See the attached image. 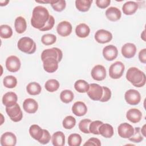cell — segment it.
I'll list each match as a JSON object with an SVG mask.
<instances>
[{
	"instance_id": "cell-1",
	"label": "cell",
	"mask_w": 146,
	"mask_h": 146,
	"mask_svg": "<svg viewBox=\"0 0 146 146\" xmlns=\"http://www.w3.org/2000/svg\"><path fill=\"white\" fill-rule=\"evenodd\" d=\"M50 15L49 12L46 7L42 6L35 7L33 10L31 18L32 26L39 30L42 29L48 21Z\"/></svg>"
},
{
	"instance_id": "cell-2",
	"label": "cell",
	"mask_w": 146,
	"mask_h": 146,
	"mask_svg": "<svg viewBox=\"0 0 146 146\" xmlns=\"http://www.w3.org/2000/svg\"><path fill=\"white\" fill-rule=\"evenodd\" d=\"M126 79L136 87H141L145 84L146 76L145 74L135 67L128 68L126 73Z\"/></svg>"
},
{
	"instance_id": "cell-3",
	"label": "cell",
	"mask_w": 146,
	"mask_h": 146,
	"mask_svg": "<svg viewBox=\"0 0 146 146\" xmlns=\"http://www.w3.org/2000/svg\"><path fill=\"white\" fill-rule=\"evenodd\" d=\"M18 49L25 53L32 54L36 51V43L31 38L24 36L19 39L17 43Z\"/></svg>"
},
{
	"instance_id": "cell-4",
	"label": "cell",
	"mask_w": 146,
	"mask_h": 146,
	"mask_svg": "<svg viewBox=\"0 0 146 146\" xmlns=\"http://www.w3.org/2000/svg\"><path fill=\"white\" fill-rule=\"evenodd\" d=\"M125 70L124 64L120 61H116L112 63L109 68V75L113 79L120 78Z\"/></svg>"
},
{
	"instance_id": "cell-5",
	"label": "cell",
	"mask_w": 146,
	"mask_h": 146,
	"mask_svg": "<svg viewBox=\"0 0 146 146\" xmlns=\"http://www.w3.org/2000/svg\"><path fill=\"white\" fill-rule=\"evenodd\" d=\"M87 93L91 100L100 101L103 94V86L96 83H91L90 84V88Z\"/></svg>"
},
{
	"instance_id": "cell-6",
	"label": "cell",
	"mask_w": 146,
	"mask_h": 146,
	"mask_svg": "<svg viewBox=\"0 0 146 146\" xmlns=\"http://www.w3.org/2000/svg\"><path fill=\"white\" fill-rule=\"evenodd\" d=\"M6 112L10 119L14 122L21 121L23 117V113L19 105L16 103L12 107H6Z\"/></svg>"
},
{
	"instance_id": "cell-7",
	"label": "cell",
	"mask_w": 146,
	"mask_h": 146,
	"mask_svg": "<svg viewBox=\"0 0 146 146\" xmlns=\"http://www.w3.org/2000/svg\"><path fill=\"white\" fill-rule=\"evenodd\" d=\"M124 98L128 104L135 106L140 102L141 95L138 91L134 89H129L125 92Z\"/></svg>"
},
{
	"instance_id": "cell-8",
	"label": "cell",
	"mask_w": 146,
	"mask_h": 146,
	"mask_svg": "<svg viewBox=\"0 0 146 146\" xmlns=\"http://www.w3.org/2000/svg\"><path fill=\"white\" fill-rule=\"evenodd\" d=\"M54 58L58 60L59 62L61 61L63 58V53L60 49L57 47H52L43 50L41 54V60L43 61L47 58Z\"/></svg>"
},
{
	"instance_id": "cell-9",
	"label": "cell",
	"mask_w": 146,
	"mask_h": 146,
	"mask_svg": "<svg viewBox=\"0 0 146 146\" xmlns=\"http://www.w3.org/2000/svg\"><path fill=\"white\" fill-rule=\"evenodd\" d=\"M6 69L11 72H15L19 70L21 66L20 59L15 55L9 56L5 62Z\"/></svg>"
},
{
	"instance_id": "cell-10",
	"label": "cell",
	"mask_w": 146,
	"mask_h": 146,
	"mask_svg": "<svg viewBox=\"0 0 146 146\" xmlns=\"http://www.w3.org/2000/svg\"><path fill=\"white\" fill-rule=\"evenodd\" d=\"M94 38L98 43L104 44L112 40V34L109 31L104 29H100L95 33Z\"/></svg>"
},
{
	"instance_id": "cell-11",
	"label": "cell",
	"mask_w": 146,
	"mask_h": 146,
	"mask_svg": "<svg viewBox=\"0 0 146 146\" xmlns=\"http://www.w3.org/2000/svg\"><path fill=\"white\" fill-rule=\"evenodd\" d=\"M117 132L121 137L128 139L133 134L134 128L127 123H121L117 128Z\"/></svg>"
},
{
	"instance_id": "cell-12",
	"label": "cell",
	"mask_w": 146,
	"mask_h": 146,
	"mask_svg": "<svg viewBox=\"0 0 146 146\" xmlns=\"http://www.w3.org/2000/svg\"><path fill=\"white\" fill-rule=\"evenodd\" d=\"M91 75L93 79L97 81H102L106 78V70L103 66L97 64L92 68Z\"/></svg>"
},
{
	"instance_id": "cell-13",
	"label": "cell",
	"mask_w": 146,
	"mask_h": 146,
	"mask_svg": "<svg viewBox=\"0 0 146 146\" xmlns=\"http://www.w3.org/2000/svg\"><path fill=\"white\" fill-rule=\"evenodd\" d=\"M118 55V50L116 46L110 44L104 47L103 49V57L108 61H112L115 59Z\"/></svg>"
},
{
	"instance_id": "cell-14",
	"label": "cell",
	"mask_w": 146,
	"mask_h": 146,
	"mask_svg": "<svg viewBox=\"0 0 146 146\" xmlns=\"http://www.w3.org/2000/svg\"><path fill=\"white\" fill-rule=\"evenodd\" d=\"M43 62V67L45 71L48 73L55 72L58 68L59 62L57 59L54 58H47Z\"/></svg>"
},
{
	"instance_id": "cell-15",
	"label": "cell",
	"mask_w": 146,
	"mask_h": 146,
	"mask_svg": "<svg viewBox=\"0 0 146 146\" xmlns=\"http://www.w3.org/2000/svg\"><path fill=\"white\" fill-rule=\"evenodd\" d=\"M72 27L71 24L66 21L60 22L56 27L58 34L63 37L68 36L72 32Z\"/></svg>"
},
{
	"instance_id": "cell-16",
	"label": "cell",
	"mask_w": 146,
	"mask_h": 146,
	"mask_svg": "<svg viewBox=\"0 0 146 146\" xmlns=\"http://www.w3.org/2000/svg\"><path fill=\"white\" fill-rule=\"evenodd\" d=\"M17 143V137L13 132H6L1 137L2 146H14Z\"/></svg>"
},
{
	"instance_id": "cell-17",
	"label": "cell",
	"mask_w": 146,
	"mask_h": 146,
	"mask_svg": "<svg viewBox=\"0 0 146 146\" xmlns=\"http://www.w3.org/2000/svg\"><path fill=\"white\" fill-rule=\"evenodd\" d=\"M121 52L122 55L125 58H132L136 54V47L133 43H127L122 46Z\"/></svg>"
},
{
	"instance_id": "cell-18",
	"label": "cell",
	"mask_w": 146,
	"mask_h": 146,
	"mask_svg": "<svg viewBox=\"0 0 146 146\" xmlns=\"http://www.w3.org/2000/svg\"><path fill=\"white\" fill-rule=\"evenodd\" d=\"M23 108L27 113H34L38 109V104L34 99L27 98L26 99L23 103Z\"/></svg>"
},
{
	"instance_id": "cell-19",
	"label": "cell",
	"mask_w": 146,
	"mask_h": 146,
	"mask_svg": "<svg viewBox=\"0 0 146 146\" xmlns=\"http://www.w3.org/2000/svg\"><path fill=\"white\" fill-rule=\"evenodd\" d=\"M72 112L77 116H84L87 112V106L83 102H76L72 106Z\"/></svg>"
},
{
	"instance_id": "cell-20",
	"label": "cell",
	"mask_w": 146,
	"mask_h": 146,
	"mask_svg": "<svg viewBox=\"0 0 146 146\" xmlns=\"http://www.w3.org/2000/svg\"><path fill=\"white\" fill-rule=\"evenodd\" d=\"M18 96L14 92H7L2 97V103L7 107H10L17 103Z\"/></svg>"
},
{
	"instance_id": "cell-21",
	"label": "cell",
	"mask_w": 146,
	"mask_h": 146,
	"mask_svg": "<svg viewBox=\"0 0 146 146\" xmlns=\"http://www.w3.org/2000/svg\"><path fill=\"white\" fill-rule=\"evenodd\" d=\"M126 117L131 123H137L142 118V113L137 108H131L127 112Z\"/></svg>"
},
{
	"instance_id": "cell-22",
	"label": "cell",
	"mask_w": 146,
	"mask_h": 146,
	"mask_svg": "<svg viewBox=\"0 0 146 146\" xmlns=\"http://www.w3.org/2000/svg\"><path fill=\"white\" fill-rule=\"evenodd\" d=\"M107 18L110 21L115 22L119 20L121 16V11L116 7H110L105 13Z\"/></svg>"
},
{
	"instance_id": "cell-23",
	"label": "cell",
	"mask_w": 146,
	"mask_h": 146,
	"mask_svg": "<svg viewBox=\"0 0 146 146\" xmlns=\"http://www.w3.org/2000/svg\"><path fill=\"white\" fill-rule=\"evenodd\" d=\"M139 7V5L134 1H127L122 6L123 13L127 15H131L136 13Z\"/></svg>"
},
{
	"instance_id": "cell-24",
	"label": "cell",
	"mask_w": 146,
	"mask_h": 146,
	"mask_svg": "<svg viewBox=\"0 0 146 146\" xmlns=\"http://www.w3.org/2000/svg\"><path fill=\"white\" fill-rule=\"evenodd\" d=\"M99 134L105 138H110L113 135V127L108 123H103L99 128Z\"/></svg>"
},
{
	"instance_id": "cell-25",
	"label": "cell",
	"mask_w": 146,
	"mask_h": 146,
	"mask_svg": "<svg viewBox=\"0 0 146 146\" xmlns=\"http://www.w3.org/2000/svg\"><path fill=\"white\" fill-rule=\"evenodd\" d=\"M90 33L89 26L86 23H82L76 26L75 28L76 35L81 38H84L88 36Z\"/></svg>"
},
{
	"instance_id": "cell-26",
	"label": "cell",
	"mask_w": 146,
	"mask_h": 146,
	"mask_svg": "<svg viewBox=\"0 0 146 146\" xmlns=\"http://www.w3.org/2000/svg\"><path fill=\"white\" fill-rule=\"evenodd\" d=\"M52 144L54 146H63L65 144V135L62 131H57L51 136Z\"/></svg>"
},
{
	"instance_id": "cell-27",
	"label": "cell",
	"mask_w": 146,
	"mask_h": 146,
	"mask_svg": "<svg viewBox=\"0 0 146 146\" xmlns=\"http://www.w3.org/2000/svg\"><path fill=\"white\" fill-rule=\"evenodd\" d=\"M29 133L34 139L38 141L43 135V129L38 125L33 124L29 128Z\"/></svg>"
},
{
	"instance_id": "cell-28",
	"label": "cell",
	"mask_w": 146,
	"mask_h": 146,
	"mask_svg": "<svg viewBox=\"0 0 146 146\" xmlns=\"http://www.w3.org/2000/svg\"><path fill=\"white\" fill-rule=\"evenodd\" d=\"M14 27L16 32L18 34L23 33L27 29V23L25 19L21 16L18 17L15 20Z\"/></svg>"
},
{
	"instance_id": "cell-29",
	"label": "cell",
	"mask_w": 146,
	"mask_h": 146,
	"mask_svg": "<svg viewBox=\"0 0 146 146\" xmlns=\"http://www.w3.org/2000/svg\"><path fill=\"white\" fill-rule=\"evenodd\" d=\"M92 2V0H76L75 6L79 11L86 12L89 10Z\"/></svg>"
},
{
	"instance_id": "cell-30",
	"label": "cell",
	"mask_w": 146,
	"mask_h": 146,
	"mask_svg": "<svg viewBox=\"0 0 146 146\" xmlns=\"http://www.w3.org/2000/svg\"><path fill=\"white\" fill-rule=\"evenodd\" d=\"M26 91L30 95H37L40 93L42 87L38 83L30 82L26 86Z\"/></svg>"
},
{
	"instance_id": "cell-31",
	"label": "cell",
	"mask_w": 146,
	"mask_h": 146,
	"mask_svg": "<svg viewBox=\"0 0 146 146\" xmlns=\"http://www.w3.org/2000/svg\"><path fill=\"white\" fill-rule=\"evenodd\" d=\"M74 88L79 93L87 92L90 88V84L82 79L76 80L74 83Z\"/></svg>"
},
{
	"instance_id": "cell-32",
	"label": "cell",
	"mask_w": 146,
	"mask_h": 146,
	"mask_svg": "<svg viewBox=\"0 0 146 146\" xmlns=\"http://www.w3.org/2000/svg\"><path fill=\"white\" fill-rule=\"evenodd\" d=\"M59 82L55 79H50L46 81L44 84L45 89L50 92H54L57 91L59 88Z\"/></svg>"
},
{
	"instance_id": "cell-33",
	"label": "cell",
	"mask_w": 146,
	"mask_h": 146,
	"mask_svg": "<svg viewBox=\"0 0 146 146\" xmlns=\"http://www.w3.org/2000/svg\"><path fill=\"white\" fill-rule=\"evenodd\" d=\"M74 98V93L70 90H65L62 91L60 94V100L66 104L71 102Z\"/></svg>"
},
{
	"instance_id": "cell-34",
	"label": "cell",
	"mask_w": 146,
	"mask_h": 146,
	"mask_svg": "<svg viewBox=\"0 0 146 146\" xmlns=\"http://www.w3.org/2000/svg\"><path fill=\"white\" fill-rule=\"evenodd\" d=\"M82 139L78 133H71L68 137V144L70 146H80Z\"/></svg>"
},
{
	"instance_id": "cell-35",
	"label": "cell",
	"mask_w": 146,
	"mask_h": 146,
	"mask_svg": "<svg viewBox=\"0 0 146 146\" xmlns=\"http://www.w3.org/2000/svg\"><path fill=\"white\" fill-rule=\"evenodd\" d=\"M3 84L7 88H13L17 84V79L13 75H7L3 78Z\"/></svg>"
},
{
	"instance_id": "cell-36",
	"label": "cell",
	"mask_w": 146,
	"mask_h": 146,
	"mask_svg": "<svg viewBox=\"0 0 146 146\" xmlns=\"http://www.w3.org/2000/svg\"><path fill=\"white\" fill-rule=\"evenodd\" d=\"M13 35V30L7 25H2L0 26V36L2 38L8 39Z\"/></svg>"
},
{
	"instance_id": "cell-37",
	"label": "cell",
	"mask_w": 146,
	"mask_h": 146,
	"mask_svg": "<svg viewBox=\"0 0 146 146\" xmlns=\"http://www.w3.org/2000/svg\"><path fill=\"white\" fill-rule=\"evenodd\" d=\"M76 124V119L72 116H66L62 121L63 127L66 129H71L75 127Z\"/></svg>"
},
{
	"instance_id": "cell-38",
	"label": "cell",
	"mask_w": 146,
	"mask_h": 146,
	"mask_svg": "<svg viewBox=\"0 0 146 146\" xmlns=\"http://www.w3.org/2000/svg\"><path fill=\"white\" fill-rule=\"evenodd\" d=\"M56 40V36L52 34H46L42 35L41 38L42 43L46 45L49 46L55 43Z\"/></svg>"
},
{
	"instance_id": "cell-39",
	"label": "cell",
	"mask_w": 146,
	"mask_h": 146,
	"mask_svg": "<svg viewBox=\"0 0 146 146\" xmlns=\"http://www.w3.org/2000/svg\"><path fill=\"white\" fill-rule=\"evenodd\" d=\"M144 139V136L140 132V127H135L134 128L133 134L131 137L128 138V140L133 143H140Z\"/></svg>"
},
{
	"instance_id": "cell-40",
	"label": "cell",
	"mask_w": 146,
	"mask_h": 146,
	"mask_svg": "<svg viewBox=\"0 0 146 146\" xmlns=\"http://www.w3.org/2000/svg\"><path fill=\"white\" fill-rule=\"evenodd\" d=\"M50 5L55 11L58 12H61L66 8V2L64 0H52V3Z\"/></svg>"
},
{
	"instance_id": "cell-41",
	"label": "cell",
	"mask_w": 146,
	"mask_h": 146,
	"mask_svg": "<svg viewBox=\"0 0 146 146\" xmlns=\"http://www.w3.org/2000/svg\"><path fill=\"white\" fill-rule=\"evenodd\" d=\"M91 120L88 119H82L79 123V128L81 132L84 133H90L89 125Z\"/></svg>"
},
{
	"instance_id": "cell-42",
	"label": "cell",
	"mask_w": 146,
	"mask_h": 146,
	"mask_svg": "<svg viewBox=\"0 0 146 146\" xmlns=\"http://www.w3.org/2000/svg\"><path fill=\"white\" fill-rule=\"evenodd\" d=\"M103 123L100 120H95L91 121L89 125L90 132L94 135H100L99 132V128Z\"/></svg>"
},
{
	"instance_id": "cell-43",
	"label": "cell",
	"mask_w": 146,
	"mask_h": 146,
	"mask_svg": "<svg viewBox=\"0 0 146 146\" xmlns=\"http://www.w3.org/2000/svg\"><path fill=\"white\" fill-rule=\"evenodd\" d=\"M103 94L100 100L102 102H106L108 101L111 98V90L106 86H103Z\"/></svg>"
},
{
	"instance_id": "cell-44",
	"label": "cell",
	"mask_w": 146,
	"mask_h": 146,
	"mask_svg": "<svg viewBox=\"0 0 146 146\" xmlns=\"http://www.w3.org/2000/svg\"><path fill=\"white\" fill-rule=\"evenodd\" d=\"M54 24H55V19L53 16L50 15L49 19L47 22V23H46L44 27L40 29L39 30L41 31H48L50 30H51L54 27Z\"/></svg>"
},
{
	"instance_id": "cell-45",
	"label": "cell",
	"mask_w": 146,
	"mask_h": 146,
	"mask_svg": "<svg viewBox=\"0 0 146 146\" xmlns=\"http://www.w3.org/2000/svg\"><path fill=\"white\" fill-rule=\"evenodd\" d=\"M51 139V136L50 132L47 129H43V135L38 142L42 144H47L50 142Z\"/></svg>"
},
{
	"instance_id": "cell-46",
	"label": "cell",
	"mask_w": 146,
	"mask_h": 146,
	"mask_svg": "<svg viewBox=\"0 0 146 146\" xmlns=\"http://www.w3.org/2000/svg\"><path fill=\"white\" fill-rule=\"evenodd\" d=\"M83 145H95V146H100L101 142L100 140L96 137H91Z\"/></svg>"
},
{
	"instance_id": "cell-47",
	"label": "cell",
	"mask_w": 146,
	"mask_h": 146,
	"mask_svg": "<svg viewBox=\"0 0 146 146\" xmlns=\"http://www.w3.org/2000/svg\"><path fill=\"white\" fill-rule=\"evenodd\" d=\"M96 6L100 9H106L110 4V0H96Z\"/></svg>"
},
{
	"instance_id": "cell-48",
	"label": "cell",
	"mask_w": 146,
	"mask_h": 146,
	"mask_svg": "<svg viewBox=\"0 0 146 146\" xmlns=\"http://www.w3.org/2000/svg\"><path fill=\"white\" fill-rule=\"evenodd\" d=\"M139 59L141 63H146V48H143L139 51Z\"/></svg>"
},
{
	"instance_id": "cell-49",
	"label": "cell",
	"mask_w": 146,
	"mask_h": 146,
	"mask_svg": "<svg viewBox=\"0 0 146 146\" xmlns=\"http://www.w3.org/2000/svg\"><path fill=\"white\" fill-rule=\"evenodd\" d=\"M145 127H146V124H144V125L142 127L141 129H140V132H141L142 135H143L144 137H145V132H146V128H145Z\"/></svg>"
},
{
	"instance_id": "cell-50",
	"label": "cell",
	"mask_w": 146,
	"mask_h": 146,
	"mask_svg": "<svg viewBox=\"0 0 146 146\" xmlns=\"http://www.w3.org/2000/svg\"><path fill=\"white\" fill-rule=\"evenodd\" d=\"M9 2V1H8V0H5V1L1 0L0 1V5H1V6H6L8 4Z\"/></svg>"
},
{
	"instance_id": "cell-51",
	"label": "cell",
	"mask_w": 146,
	"mask_h": 146,
	"mask_svg": "<svg viewBox=\"0 0 146 146\" xmlns=\"http://www.w3.org/2000/svg\"><path fill=\"white\" fill-rule=\"evenodd\" d=\"M141 38L144 40L145 41V30H144L142 33L141 34Z\"/></svg>"
}]
</instances>
